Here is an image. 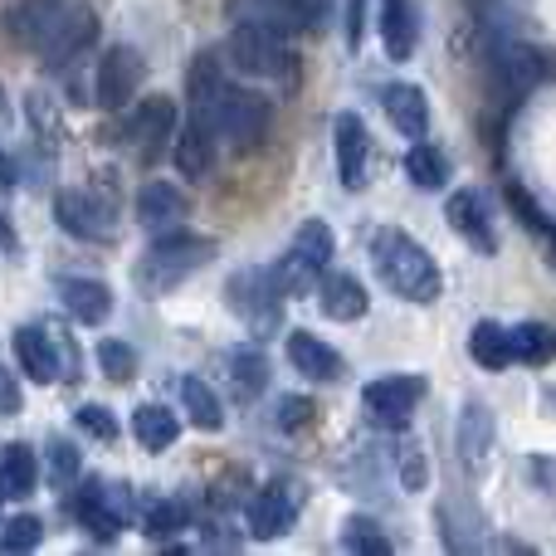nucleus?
I'll use <instances>...</instances> for the list:
<instances>
[{
    "label": "nucleus",
    "instance_id": "1",
    "mask_svg": "<svg viewBox=\"0 0 556 556\" xmlns=\"http://www.w3.org/2000/svg\"><path fill=\"white\" fill-rule=\"evenodd\" d=\"M5 35L45 64H68L98 39V15L84 0H20L5 10Z\"/></svg>",
    "mask_w": 556,
    "mask_h": 556
},
{
    "label": "nucleus",
    "instance_id": "2",
    "mask_svg": "<svg viewBox=\"0 0 556 556\" xmlns=\"http://www.w3.org/2000/svg\"><path fill=\"white\" fill-rule=\"evenodd\" d=\"M371 260H376V269H381L386 288H391L395 298L420 303V307L440 298V269H434V260L425 254V244L410 240L405 230H376Z\"/></svg>",
    "mask_w": 556,
    "mask_h": 556
},
{
    "label": "nucleus",
    "instance_id": "3",
    "mask_svg": "<svg viewBox=\"0 0 556 556\" xmlns=\"http://www.w3.org/2000/svg\"><path fill=\"white\" fill-rule=\"evenodd\" d=\"M211 260H215V240L186 235V230H166V235H156L152 250L137 260L132 283L142 298H162V293H172L176 283H186L191 274H201Z\"/></svg>",
    "mask_w": 556,
    "mask_h": 556
},
{
    "label": "nucleus",
    "instance_id": "4",
    "mask_svg": "<svg viewBox=\"0 0 556 556\" xmlns=\"http://www.w3.org/2000/svg\"><path fill=\"white\" fill-rule=\"evenodd\" d=\"M332 254H337V240L323 220H307L298 225L293 235V250L283 254V264L274 269V283L283 288V298H303L317 288V278L332 269Z\"/></svg>",
    "mask_w": 556,
    "mask_h": 556
},
{
    "label": "nucleus",
    "instance_id": "5",
    "mask_svg": "<svg viewBox=\"0 0 556 556\" xmlns=\"http://www.w3.org/2000/svg\"><path fill=\"white\" fill-rule=\"evenodd\" d=\"M74 518L84 532H93L98 542H113L117 532L132 522V493L123 483L108 479H84L74 489Z\"/></svg>",
    "mask_w": 556,
    "mask_h": 556
},
{
    "label": "nucleus",
    "instance_id": "6",
    "mask_svg": "<svg viewBox=\"0 0 556 556\" xmlns=\"http://www.w3.org/2000/svg\"><path fill=\"white\" fill-rule=\"evenodd\" d=\"M225 59H230L240 74H254V78H288V68H293L283 35L260 29V25H235L230 45H225Z\"/></svg>",
    "mask_w": 556,
    "mask_h": 556
},
{
    "label": "nucleus",
    "instance_id": "7",
    "mask_svg": "<svg viewBox=\"0 0 556 556\" xmlns=\"http://www.w3.org/2000/svg\"><path fill=\"white\" fill-rule=\"evenodd\" d=\"M215 132L235 147V152H254L269 137V103L244 88H225L220 108H215Z\"/></svg>",
    "mask_w": 556,
    "mask_h": 556
},
{
    "label": "nucleus",
    "instance_id": "8",
    "mask_svg": "<svg viewBox=\"0 0 556 556\" xmlns=\"http://www.w3.org/2000/svg\"><path fill=\"white\" fill-rule=\"evenodd\" d=\"M230 307L240 313L244 327H254V332H269L278 327V313H283V288L274 283V269H244L230 278Z\"/></svg>",
    "mask_w": 556,
    "mask_h": 556
},
{
    "label": "nucleus",
    "instance_id": "9",
    "mask_svg": "<svg viewBox=\"0 0 556 556\" xmlns=\"http://www.w3.org/2000/svg\"><path fill=\"white\" fill-rule=\"evenodd\" d=\"M142 78H147L142 54H137L132 45H113L103 59H98V74H93V103H98V108H108V113H117V108H127V103L137 98Z\"/></svg>",
    "mask_w": 556,
    "mask_h": 556
},
{
    "label": "nucleus",
    "instance_id": "10",
    "mask_svg": "<svg viewBox=\"0 0 556 556\" xmlns=\"http://www.w3.org/2000/svg\"><path fill=\"white\" fill-rule=\"evenodd\" d=\"M225 15L235 25H260L274 35H303L317 20V0H225Z\"/></svg>",
    "mask_w": 556,
    "mask_h": 556
},
{
    "label": "nucleus",
    "instance_id": "11",
    "mask_svg": "<svg viewBox=\"0 0 556 556\" xmlns=\"http://www.w3.org/2000/svg\"><path fill=\"white\" fill-rule=\"evenodd\" d=\"M420 395H425L420 376H381V381H371L362 391V405H366V415H371L376 425H386V430H401V425H410Z\"/></svg>",
    "mask_w": 556,
    "mask_h": 556
},
{
    "label": "nucleus",
    "instance_id": "12",
    "mask_svg": "<svg viewBox=\"0 0 556 556\" xmlns=\"http://www.w3.org/2000/svg\"><path fill=\"white\" fill-rule=\"evenodd\" d=\"M298 508H303V489L298 483H288V479H274V483H264L260 493L250 498V532L260 542H274V538H283L288 528H293V518H298Z\"/></svg>",
    "mask_w": 556,
    "mask_h": 556
},
{
    "label": "nucleus",
    "instance_id": "13",
    "mask_svg": "<svg viewBox=\"0 0 556 556\" xmlns=\"http://www.w3.org/2000/svg\"><path fill=\"white\" fill-rule=\"evenodd\" d=\"M54 220H59V230H68L74 240H113L117 235V220H113V211H108L103 201H93V195H84V191H59L54 195Z\"/></svg>",
    "mask_w": 556,
    "mask_h": 556
},
{
    "label": "nucleus",
    "instance_id": "14",
    "mask_svg": "<svg viewBox=\"0 0 556 556\" xmlns=\"http://www.w3.org/2000/svg\"><path fill=\"white\" fill-rule=\"evenodd\" d=\"M332 147H337V176L346 191L366 186V166H371V137H366L362 117L356 113H337L332 117Z\"/></svg>",
    "mask_w": 556,
    "mask_h": 556
},
{
    "label": "nucleus",
    "instance_id": "15",
    "mask_svg": "<svg viewBox=\"0 0 556 556\" xmlns=\"http://www.w3.org/2000/svg\"><path fill=\"white\" fill-rule=\"evenodd\" d=\"M489 59H493V74H498V84L508 88V93H528V88L542 84V74H547V64H542L538 49L522 45V39H508V35L493 39Z\"/></svg>",
    "mask_w": 556,
    "mask_h": 556
},
{
    "label": "nucleus",
    "instance_id": "16",
    "mask_svg": "<svg viewBox=\"0 0 556 556\" xmlns=\"http://www.w3.org/2000/svg\"><path fill=\"white\" fill-rule=\"evenodd\" d=\"M444 215H450V230L459 235L469 250H479V254H498V235H493V225H489V205H483V195L479 191H454L450 195V205H444Z\"/></svg>",
    "mask_w": 556,
    "mask_h": 556
},
{
    "label": "nucleus",
    "instance_id": "17",
    "mask_svg": "<svg viewBox=\"0 0 556 556\" xmlns=\"http://www.w3.org/2000/svg\"><path fill=\"white\" fill-rule=\"evenodd\" d=\"M225 68H220V59L215 54H201L191 64V78H186V103H191V123H201V127H211L215 132V108H220V98H225Z\"/></svg>",
    "mask_w": 556,
    "mask_h": 556
},
{
    "label": "nucleus",
    "instance_id": "18",
    "mask_svg": "<svg viewBox=\"0 0 556 556\" xmlns=\"http://www.w3.org/2000/svg\"><path fill=\"white\" fill-rule=\"evenodd\" d=\"M186 211H191V201H186L176 186H166V181H147L142 191H137V225L152 230V235L181 230Z\"/></svg>",
    "mask_w": 556,
    "mask_h": 556
},
{
    "label": "nucleus",
    "instance_id": "19",
    "mask_svg": "<svg viewBox=\"0 0 556 556\" xmlns=\"http://www.w3.org/2000/svg\"><path fill=\"white\" fill-rule=\"evenodd\" d=\"M15 356H20V371H25L29 381L49 386L59 376V337L49 332V327H39V323L15 327Z\"/></svg>",
    "mask_w": 556,
    "mask_h": 556
},
{
    "label": "nucleus",
    "instance_id": "20",
    "mask_svg": "<svg viewBox=\"0 0 556 556\" xmlns=\"http://www.w3.org/2000/svg\"><path fill=\"white\" fill-rule=\"evenodd\" d=\"M127 137H132L147 156L162 152V147L176 137V103L172 98H142L137 113L127 117Z\"/></svg>",
    "mask_w": 556,
    "mask_h": 556
},
{
    "label": "nucleus",
    "instance_id": "21",
    "mask_svg": "<svg viewBox=\"0 0 556 556\" xmlns=\"http://www.w3.org/2000/svg\"><path fill=\"white\" fill-rule=\"evenodd\" d=\"M420 45V15H415V0H381V49L386 59L405 64Z\"/></svg>",
    "mask_w": 556,
    "mask_h": 556
},
{
    "label": "nucleus",
    "instance_id": "22",
    "mask_svg": "<svg viewBox=\"0 0 556 556\" xmlns=\"http://www.w3.org/2000/svg\"><path fill=\"white\" fill-rule=\"evenodd\" d=\"M59 303L84 327L108 323V313H113V293H108L103 278H59Z\"/></svg>",
    "mask_w": 556,
    "mask_h": 556
},
{
    "label": "nucleus",
    "instance_id": "23",
    "mask_svg": "<svg viewBox=\"0 0 556 556\" xmlns=\"http://www.w3.org/2000/svg\"><path fill=\"white\" fill-rule=\"evenodd\" d=\"M172 162H176V172H181L186 181H205L211 166H215V132L186 117V127L172 137Z\"/></svg>",
    "mask_w": 556,
    "mask_h": 556
},
{
    "label": "nucleus",
    "instance_id": "24",
    "mask_svg": "<svg viewBox=\"0 0 556 556\" xmlns=\"http://www.w3.org/2000/svg\"><path fill=\"white\" fill-rule=\"evenodd\" d=\"M288 362H293V371H303L307 381H337V376H342V352H332L323 337L303 332V327L288 332Z\"/></svg>",
    "mask_w": 556,
    "mask_h": 556
},
{
    "label": "nucleus",
    "instance_id": "25",
    "mask_svg": "<svg viewBox=\"0 0 556 556\" xmlns=\"http://www.w3.org/2000/svg\"><path fill=\"white\" fill-rule=\"evenodd\" d=\"M381 108L391 117V127L401 137H425L430 132V103L415 84H386L381 88Z\"/></svg>",
    "mask_w": 556,
    "mask_h": 556
},
{
    "label": "nucleus",
    "instance_id": "26",
    "mask_svg": "<svg viewBox=\"0 0 556 556\" xmlns=\"http://www.w3.org/2000/svg\"><path fill=\"white\" fill-rule=\"evenodd\" d=\"M317 303H323V313L332 317V323H356V317L366 313V288L356 274H323L317 278Z\"/></svg>",
    "mask_w": 556,
    "mask_h": 556
},
{
    "label": "nucleus",
    "instance_id": "27",
    "mask_svg": "<svg viewBox=\"0 0 556 556\" xmlns=\"http://www.w3.org/2000/svg\"><path fill=\"white\" fill-rule=\"evenodd\" d=\"M459 459H464V469L469 473H483V459H489V450H493V415L483 410L479 401H469L464 405V415H459Z\"/></svg>",
    "mask_w": 556,
    "mask_h": 556
},
{
    "label": "nucleus",
    "instance_id": "28",
    "mask_svg": "<svg viewBox=\"0 0 556 556\" xmlns=\"http://www.w3.org/2000/svg\"><path fill=\"white\" fill-rule=\"evenodd\" d=\"M39 489V459L29 444H5L0 450V498L20 503Z\"/></svg>",
    "mask_w": 556,
    "mask_h": 556
},
{
    "label": "nucleus",
    "instance_id": "29",
    "mask_svg": "<svg viewBox=\"0 0 556 556\" xmlns=\"http://www.w3.org/2000/svg\"><path fill=\"white\" fill-rule=\"evenodd\" d=\"M132 434H137V444H142V450H152V454L172 450V444H176V410H166V405H137Z\"/></svg>",
    "mask_w": 556,
    "mask_h": 556
},
{
    "label": "nucleus",
    "instance_id": "30",
    "mask_svg": "<svg viewBox=\"0 0 556 556\" xmlns=\"http://www.w3.org/2000/svg\"><path fill=\"white\" fill-rule=\"evenodd\" d=\"M508 342H513V362H528V366H542L556 356V327L547 323H518L508 327Z\"/></svg>",
    "mask_w": 556,
    "mask_h": 556
},
{
    "label": "nucleus",
    "instance_id": "31",
    "mask_svg": "<svg viewBox=\"0 0 556 556\" xmlns=\"http://www.w3.org/2000/svg\"><path fill=\"white\" fill-rule=\"evenodd\" d=\"M469 356L483 366V371H503L513 362V342H508V327L503 323H479L469 332Z\"/></svg>",
    "mask_w": 556,
    "mask_h": 556
},
{
    "label": "nucleus",
    "instance_id": "32",
    "mask_svg": "<svg viewBox=\"0 0 556 556\" xmlns=\"http://www.w3.org/2000/svg\"><path fill=\"white\" fill-rule=\"evenodd\" d=\"M405 176H410L420 191H440L444 181H450V162H444L440 147L430 142H415L410 152H405Z\"/></svg>",
    "mask_w": 556,
    "mask_h": 556
},
{
    "label": "nucleus",
    "instance_id": "33",
    "mask_svg": "<svg viewBox=\"0 0 556 556\" xmlns=\"http://www.w3.org/2000/svg\"><path fill=\"white\" fill-rule=\"evenodd\" d=\"M230 376H235V391L250 401V395H260L264 386H269V356H264L260 346H235L230 352Z\"/></svg>",
    "mask_w": 556,
    "mask_h": 556
},
{
    "label": "nucleus",
    "instance_id": "34",
    "mask_svg": "<svg viewBox=\"0 0 556 556\" xmlns=\"http://www.w3.org/2000/svg\"><path fill=\"white\" fill-rule=\"evenodd\" d=\"M181 401H186V410H191V425H201V430H220V425H225L220 395H215L201 376H186V381H181Z\"/></svg>",
    "mask_w": 556,
    "mask_h": 556
},
{
    "label": "nucleus",
    "instance_id": "35",
    "mask_svg": "<svg viewBox=\"0 0 556 556\" xmlns=\"http://www.w3.org/2000/svg\"><path fill=\"white\" fill-rule=\"evenodd\" d=\"M508 205L518 211V220H522V230H532L542 244L552 250V264H556V220H547V211H542L538 201H532L522 186H508Z\"/></svg>",
    "mask_w": 556,
    "mask_h": 556
},
{
    "label": "nucleus",
    "instance_id": "36",
    "mask_svg": "<svg viewBox=\"0 0 556 556\" xmlns=\"http://www.w3.org/2000/svg\"><path fill=\"white\" fill-rule=\"evenodd\" d=\"M342 547L346 552H362V556H391V538H386L381 528H376L371 518H352L346 522V532H342Z\"/></svg>",
    "mask_w": 556,
    "mask_h": 556
},
{
    "label": "nucleus",
    "instance_id": "37",
    "mask_svg": "<svg viewBox=\"0 0 556 556\" xmlns=\"http://www.w3.org/2000/svg\"><path fill=\"white\" fill-rule=\"evenodd\" d=\"M39 538H45V522L29 518V513H20V518L0 522V552H35Z\"/></svg>",
    "mask_w": 556,
    "mask_h": 556
},
{
    "label": "nucleus",
    "instance_id": "38",
    "mask_svg": "<svg viewBox=\"0 0 556 556\" xmlns=\"http://www.w3.org/2000/svg\"><path fill=\"white\" fill-rule=\"evenodd\" d=\"M98 366L108 371V381H132V371H137V352L127 342H98Z\"/></svg>",
    "mask_w": 556,
    "mask_h": 556
},
{
    "label": "nucleus",
    "instance_id": "39",
    "mask_svg": "<svg viewBox=\"0 0 556 556\" xmlns=\"http://www.w3.org/2000/svg\"><path fill=\"white\" fill-rule=\"evenodd\" d=\"M186 528V508L181 503H152V508H147V538H172V532H181Z\"/></svg>",
    "mask_w": 556,
    "mask_h": 556
},
{
    "label": "nucleus",
    "instance_id": "40",
    "mask_svg": "<svg viewBox=\"0 0 556 556\" xmlns=\"http://www.w3.org/2000/svg\"><path fill=\"white\" fill-rule=\"evenodd\" d=\"M49 479H54L59 489H68V483L78 479V450L68 440H49Z\"/></svg>",
    "mask_w": 556,
    "mask_h": 556
},
{
    "label": "nucleus",
    "instance_id": "41",
    "mask_svg": "<svg viewBox=\"0 0 556 556\" xmlns=\"http://www.w3.org/2000/svg\"><path fill=\"white\" fill-rule=\"evenodd\" d=\"M78 430L84 434H93V440H117V420L113 415H108V405H84V410H78Z\"/></svg>",
    "mask_w": 556,
    "mask_h": 556
},
{
    "label": "nucleus",
    "instance_id": "42",
    "mask_svg": "<svg viewBox=\"0 0 556 556\" xmlns=\"http://www.w3.org/2000/svg\"><path fill=\"white\" fill-rule=\"evenodd\" d=\"M313 401H303V395H288V401H278V430H307L313 425Z\"/></svg>",
    "mask_w": 556,
    "mask_h": 556
},
{
    "label": "nucleus",
    "instance_id": "43",
    "mask_svg": "<svg viewBox=\"0 0 556 556\" xmlns=\"http://www.w3.org/2000/svg\"><path fill=\"white\" fill-rule=\"evenodd\" d=\"M362 29H366V0H352L346 5V45H362Z\"/></svg>",
    "mask_w": 556,
    "mask_h": 556
},
{
    "label": "nucleus",
    "instance_id": "44",
    "mask_svg": "<svg viewBox=\"0 0 556 556\" xmlns=\"http://www.w3.org/2000/svg\"><path fill=\"white\" fill-rule=\"evenodd\" d=\"M20 410V381L0 366V415H15Z\"/></svg>",
    "mask_w": 556,
    "mask_h": 556
},
{
    "label": "nucleus",
    "instance_id": "45",
    "mask_svg": "<svg viewBox=\"0 0 556 556\" xmlns=\"http://www.w3.org/2000/svg\"><path fill=\"white\" fill-rule=\"evenodd\" d=\"M401 473H405V483H410V489H420V483H425V459H420V454H405Z\"/></svg>",
    "mask_w": 556,
    "mask_h": 556
},
{
    "label": "nucleus",
    "instance_id": "46",
    "mask_svg": "<svg viewBox=\"0 0 556 556\" xmlns=\"http://www.w3.org/2000/svg\"><path fill=\"white\" fill-rule=\"evenodd\" d=\"M10 181H15V166H10V156L0 152V186H10Z\"/></svg>",
    "mask_w": 556,
    "mask_h": 556
}]
</instances>
